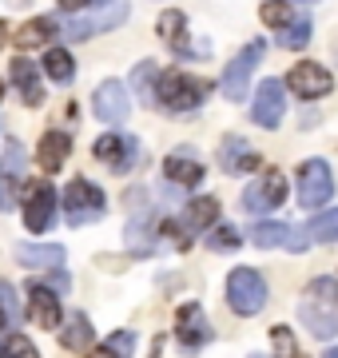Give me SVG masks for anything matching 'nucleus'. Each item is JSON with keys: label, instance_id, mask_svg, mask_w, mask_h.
Wrapping results in <instances>:
<instances>
[{"label": "nucleus", "instance_id": "nucleus-33", "mask_svg": "<svg viewBox=\"0 0 338 358\" xmlns=\"http://www.w3.org/2000/svg\"><path fill=\"white\" fill-rule=\"evenodd\" d=\"M0 358H40V355L24 334H8V338L0 343Z\"/></svg>", "mask_w": 338, "mask_h": 358}, {"label": "nucleus", "instance_id": "nucleus-40", "mask_svg": "<svg viewBox=\"0 0 338 358\" xmlns=\"http://www.w3.org/2000/svg\"><path fill=\"white\" fill-rule=\"evenodd\" d=\"M323 358H338V346H330V350H326V355Z\"/></svg>", "mask_w": 338, "mask_h": 358}, {"label": "nucleus", "instance_id": "nucleus-2", "mask_svg": "<svg viewBox=\"0 0 338 358\" xmlns=\"http://www.w3.org/2000/svg\"><path fill=\"white\" fill-rule=\"evenodd\" d=\"M211 84L199 76H187V72H163L156 84V103H163L168 112H191L207 100Z\"/></svg>", "mask_w": 338, "mask_h": 358}, {"label": "nucleus", "instance_id": "nucleus-5", "mask_svg": "<svg viewBox=\"0 0 338 358\" xmlns=\"http://www.w3.org/2000/svg\"><path fill=\"white\" fill-rule=\"evenodd\" d=\"M330 195H335L330 164H326V159H307V164L299 167V203H302V211L323 207Z\"/></svg>", "mask_w": 338, "mask_h": 358}, {"label": "nucleus", "instance_id": "nucleus-9", "mask_svg": "<svg viewBox=\"0 0 338 358\" xmlns=\"http://www.w3.org/2000/svg\"><path fill=\"white\" fill-rule=\"evenodd\" d=\"M259 60H263V40H251L247 52L227 64V72H223V96L227 100H243V92L251 84V72L259 68Z\"/></svg>", "mask_w": 338, "mask_h": 358}, {"label": "nucleus", "instance_id": "nucleus-37", "mask_svg": "<svg viewBox=\"0 0 338 358\" xmlns=\"http://www.w3.org/2000/svg\"><path fill=\"white\" fill-rule=\"evenodd\" d=\"M0 303H4V310H8V322L20 315V307H16V291L8 287V282H0Z\"/></svg>", "mask_w": 338, "mask_h": 358}, {"label": "nucleus", "instance_id": "nucleus-7", "mask_svg": "<svg viewBox=\"0 0 338 358\" xmlns=\"http://www.w3.org/2000/svg\"><path fill=\"white\" fill-rule=\"evenodd\" d=\"M283 199H286V179L279 176V171H267L263 179L247 183V192H243V211L267 215V211H274V207H283Z\"/></svg>", "mask_w": 338, "mask_h": 358}, {"label": "nucleus", "instance_id": "nucleus-36", "mask_svg": "<svg viewBox=\"0 0 338 358\" xmlns=\"http://www.w3.org/2000/svg\"><path fill=\"white\" fill-rule=\"evenodd\" d=\"M263 24H271V28L291 24V8H286V0H267V4H263Z\"/></svg>", "mask_w": 338, "mask_h": 358}, {"label": "nucleus", "instance_id": "nucleus-38", "mask_svg": "<svg viewBox=\"0 0 338 358\" xmlns=\"http://www.w3.org/2000/svg\"><path fill=\"white\" fill-rule=\"evenodd\" d=\"M60 8L64 13H76V8H84V0H60Z\"/></svg>", "mask_w": 338, "mask_h": 358}, {"label": "nucleus", "instance_id": "nucleus-42", "mask_svg": "<svg viewBox=\"0 0 338 358\" xmlns=\"http://www.w3.org/2000/svg\"><path fill=\"white\" fill-rule=\"evenodd\" d=\"M0 100H4V84H0Z\"/></svg>", "mask_w": 338, "mask_h": 358}, {"label": "nucleus", "instance_id": "nucleus-19", "mask_svg": "<svg viewBox=\"0 0 338 358\" xmlns=\"http://www.w3.org/2000/svg\"><path fill=\"white\" fill-rule=\"evenodd\" d=\"M28 315H32V322L36 327H44V331H52V327H60V319H64V310H60V299H56L44 282H36L32 291H28Z\"/></svg>", "mask_w": 338, "mask_h": 358}, {"label": "nucleus", "instance_id": "nucleus-10", "mask_svg": "<svg viewBox=\"0 0 338 358\" xmlns=\"http://www.w3.org/2000/svg\"><path fill=\"white\" fill-rule=\"evenodd\" d=\"M91 112H96V120H104V124H124V120L131 115L128 88H124L119 80L100 84V88H96V96H91Z\"/></svg>", "mask_w": 338, "mask_h": 358}, {"label": "nucleus", "instance_id": "nucleus-8", "mask_svg": "<svg viewBox=\"0 0 338 358\" xmlns=\"http://www.w3.org/2000/svg\"><path fill=\"white\" fill-rule=\"evenodd\" d=\"M286 88L295 92V96H302V100H323L326 92L335 88V80H330V72L323 64L302 60V64H295L286 72Z\"/></svg>", "mask_w": 338, "mask_h": 358}, {"label": "nucleus", "instance_id": "nucleus-34", "mask_svg": "<svg viewBox=\"0 0 338 358\" xmlns=\"http://www.w3.org/2000/svg\"><path fill=\"white\" fill-rule=\"evenodd\" d=\"M271 343H274V355L279 358H307L299 350V343H295V334L286 331V327H274L271 331Z\"/></svg>", "mask_w": 338, "mask_h": 358}, {"label": "nucleus", "instance_id": "nucleus-39", "mask_svg": "<svg viewBox=\"0 0 338 358\" xmlns=\"http://www.w3.org/2000/svg\"><path fill=\"white\" fill-rule=\"evenodd\" d=\"M4 322H8V310H4V303H0V327H4Z\"/></svg>", "mask_w": 338, "mask_h": 358}, {"label": "nucleus", "instance_id": "nucleus-30", "mask_svg": "<svg viewBox=\"0 0 338 358\" xmlns=\"http://www.w3.org/2000/svg\"><path fill=\"white\" fill-rule=\"evenodd\" d=\"M131 350H135V334H131V331H116L104 346H96V350H91V358H131Z\"/></svg>", "mask_w": 338, "mask_h": 358}, {"label": "nucleus", "instance_id": "nucleus-28", "mask_svg": "<svg viewBox=\"0 0 338 358\" xmlns=\"http://www.w3.org/2000/svg\"><path fill=\"white\" fill-rule=\"evenodd\" d=\"M131 84H135V96H140L143 103H156L159 68L152 64V60H143V64H135V72H131Z\"/></svg>", "mask_w": 338, "mask_h": 358}, {"label": "nucleus", "instance_id": "nucleus-14", "mask_svg": "<svg viewBox=\"0 0 338 358\" xmlns=\"http://www.w3.org/2000/svg\"><path fill=\"white\" fill-rule=\"evenodd\" d=\"M283 112H286V84L263 80L259 92H255V108H251L255 124H259V128H274V124L283 120Z\"/></svg>", "mask_w": 338, "mask_h": 358}, {"label": "nucleus", "instance_id": "nucleus-13", "mask_svg": "<svg viewBox=\"0 0 338 358\" xmlns=\"http://www.w3.org/2000/svg\"><path fill=\"white\" fill-rule=\"evenodd\" d=\"M52 219H56L52 183H36V187L28 192V199H24V227L32 231V235H44V231L52 227Z\"/></svg>", "mask_w": 338, "mask_h": 358}, {"label": "nucleus", "instance_id": "nucleus-25", "mask_svg": "<svg viewBox=\"0 0 338 358\" xmlns=\"http://www.w3.org/2000/svg\"><path fill=\"white\" fill-rule=\"evenodd\" d=\"M68 148H72V140H68L64 131H48L44 140H40V164L48 167V171H60L68 159Z\"/></svg>", "mask_w": 338, "mask_h": 358}, {"label": "nucleus", "instance_id": "nucleus-17", "mask_svg": "<svg viewBox=\"0 0 338 358\" xmlns=\"http://www.w3.org/2000/svg\"><path fill=\"white\" fill-rule=\"evenodd\" d=\"M251 239L259 247H283V251H307L311 243L307 227H291V223H259L251 231Z\"/></svg>", "mask_w": 338, "mask_h": 358}, {"label": "nucleus", "instance_id": "nucleus-32", "mask_svg": "<svg viewBox=\"0 0 338 358\" xmlns=\"http://www.w3.org/2000/svg\"><path fill=\"white\" fill-rule=\"evenodd\" d=\"M307 235L314 243H338V211H326V215H314L307 223Z\"/></svg>", "mask_w": 338, "mask_h": 358}, {"label": "nucleus", "instance_id": "nucleus-21", "mask_svg": "<svg viewBox=\"0 0 338 358\" xmlns=\"http://www.w3.org/2000/svg\"><path fill=\"white\" fill-rule=\"evenodd\" d=\"M13 84L28 108H40L44 103V88H40V76H36V68H32V60H24V56L13 60Z\"/></svg>", "mask_w": 338, "mask_h": 358}, {"label": "nucleus", "instance_id": "nucleus-26", "mask_svg": "<svg viewBox=\"0 0 338 358\" xmlns=\"http://www.w3.org/2000/svg\"><path fill=\"white\" fill-rule=\"evenodd\" d=\"M163 171H168V179L179 183V187H191V183L203 179V167H199L196 159H187V155H168V159H163Z\"/></svg>", "mask_w": 338, "mask_h": 358}, {"label": "nucleus", "instance_id": "nucleus-27", "mask_svg": "<svg viewBox=\"0 0 338 358\" xmlns=\"http://www.w3.org/2000/svg\"><path fill=\"white\" fill-rule=\"evenodd\" d=\"M64 346L68 350H91V343H96V331H91V322L84 319V315H68V327H64Z\"/></svg>", "mask_w": 338, "mask_h": 358}, {"label": "nucleus", "instance_id": "nucleus-3", "mask_svg": "<svg viewBox=\"0 0 338 358\" xmlns=\"http://www.w3.org/2000/svg\"><path fill=\"white\" fill-rule=\"evenodd\" d=\"M227 303H231V310L243 315V319L259 315V310L267 307V282H263L259 271H251V267L231 271V279H227Z\"/></svg>", "mask_w": 338, "mask_h": 358}, {"label": "nucleus", "instance_id": "nucleus-6", "mask_svg": "<svg viewBox=\"0 0 338 358\" xmlns=\"http://www.w3.org/2000/svg\"><path fill=\"white\" fill-rule=\"evenodd\" d=\"M128 20V4L124 0H108L100 13H88L80 16V20H72V24H64V36L68 40H91L100 36V32H108V28H116Z\"/></svg>", "mask_w": 338, "mask_h": 358}, {"label": "nucleus", "instance_id": "nucleus-11", "mask_svg": "<svg viewBox=\"0 0 338 358\" xmlns=\"http://www.w3.org/2000/svg\"><path fill=\"white\" fill-rule=\"evenodd\" d=\"M96 159L104 167H112L116 176H124L140 159V143L131 140V136H100L96 140Z\"/></svg>", "mask_w": 338, "mask_h": 358}, {"label": "nucleus", "instance_id": "nucleus-24", "mask_svg": "<svg viewBox=\"0 0 338 358\" xmlns=\"http://www.w3.org/2000/svg\"><path fill=\"white\" fill-rule=\"evenodd\" d=\"M159 36L168 40V44L179 52V56L196 60V56H191V48H187V20H183V13H175V8H171V13L159 16Z\"/></svg>", "mask_w": 338, "mask_h": 358}, {"label": "nucleus", "instance_id": "nucleus-29", "mask_svg": "<svg viewBox=\"0 0 338 358\" xmlns=\"http://www.w3.org/2000/svg\"><path fill=\"white\" fill-rule=\"evenodd\" d=\"M44 72H48L56 84H68V80L76 76V60H72L64 48H48V56H44Z\"/></svg>", "mask_w": 338, "mask_h": 358}, {"label": "nucleus", "instance_id": "nucleus-41", "mask_svg": "<svg viewBox=\"0 0 338 358\" xmlns=\"http://www.w3.org/2000/svg\"><path fill=\"white\" fill-rule=\"evenodd\" d=\"M4 36H8V32H4V24H0V44H4Z\"/></svg>", "mask_w": 338, "mask_h": 358}, {"label": "nucleus", "instance_id": "nucleus-1", "mask_svg": "<svg viewBox=\"0 0 338 358\" xmlns=\"http://www.w3.org/2000/svg\"><path fill=\"white\" fill-rule=\"evenodd\" d=\"M299 319L314 338H335L338 334V282L335 279H314L299 303Z\"/></svg>", "mask_w": 338, "mask_h": 358}, {"label": "nucleus", "instance_id": "nucleus-15", "mask_svg": "<svg viewBox=\"0 0 338 358\" xmlns=\"http://www.w3.org/2000/svg\"><path fill=\"white\" fill-rule=\"evenodd\" d=\"M215 215H219V203H215L211 195H203V199H196V203H187V207H183V219L171 227L175 243L187 247L196 231H203V227H211V223H215Z\"/></svg>", "mask_w": 338, "mask_h": 358}, {"label": "nucleus", "instance_id": "nucleus-16", "mask_svg": "<svg viewBox=\"0 0 338 358\" xmlns=\"http://www.w3.org/2000/svg\"><path fill=\"white\" fill-rule=\"evenodd\" d=\"M24 148L20 143H8L4 155H0V207H13L16 195H20V179H24Z\"/></svg>", "mask_w": 338, "mask_h": 358}, {"label": "nucleus", "instance_id": "nucleus-31", "mask_svg": "<svg viewBox=\"0 0 338 358\" xmlns=\"http://www.w3.org/2000/svg\"><path fill=\"white\" fill-rule=\"evenodd\" d=\"M311 20L302 16V20H291V24H283L279 32H274V40L283 44V48H307V40H311Z\"/></svg>", "mask_w": 338, "mask_h": 358}, {"label": "nucleus", "instance_id": "nucleus-20", "mask_svg": "<svg viewBox=\"0 0 338 358\" xmlns=\"http://www.w3.org/2000/svg\"><path fill=\"white\" fill-rule=\"evenodd\" d=\"M156 227H159L156 211H135V215H131V223H128V247L135 251V255L156 251Z\"/></svg>", "mask_w": 338, "mask_h": 358}, {"label": "nucleus", "instance_id": "nucleus-22", "mask_svg": "<svg viewBox=\"0 0 338 358\" xmlns=\"http://www.w3.org/2000/svg\"><path fill=\"white\" fill-rule=\"evenodd\" d=\"M56 32H60V24H56L52 16H36V20L20 24V32H16V48H20V52L44 48V44H52Z\"/></svg>", "mask_w": 338, "mask_h": 358}, {"label": "nucleus", "instance_id": "nucleus-43", "mask_svg": "<svg viewBox=\"0 0 338 358\" xmlns=\"http://www.w3.org/2000/svg\"><path fill=\"white\" fill-rule=\"evenodd\" d=\"M299 4H314V0H299Z\"/></svg>", "mask_w": 338, "mask_h": 358}, {"label": "nucleus", "instance_id": "nucleus-18", "mask_svg": "<svg viewBox=\"0 0 338 358\" xmlns=\"http://www.w3.org/2000/svg\"><path fill=\"white\" fill-rule=\"evenodd\" d=\"M219 167L227 176H247V171L259 167V152H255L243 136H227V140L219 143Z\"/></svg>", "mask_w": 338, "mask_h": 358}, {"label": "nucleus", "instance_id": "nucleus-44", "mask_svg": "<svg viewBox=\"0 0 338 358\" xmlns=\"http://www.w3.org/2000/svg\"><path fill=\"white\" fill-rule=\"evenodd\" d=\"M251 358H267V355H251Z\"/></svg>", "mask_w": 338, "mask_h": 358}, {"label": "nucleus", "instance_id": "nucleus-23", "mask_svg": "<svg viewBox=\"0 0 338 358\" xmlns=\"http://www.w3.org/2000/svg\"><path fill=\"white\" fill-rule=\"evenodd\" d=\"M16 263L20 267H60L64 263V247H48V243H20L16 247Z\"/></svg>", "mask_w": 338, "mask_h": 358}, {"label": "nucleus", "instance_id": "nucleus-4", "mask_svg": "<svg viewBox=\"0 0 338 358\" xmlns=\"http://www.w3.org/2000/svg\"><path fill=\"white\" fill-rule=\"evenodd\" d=\"M104 192L91 183V179H76L68 183V195H64V207H68V223L72 227H84V223H96L104 215Z\"/></svg>", "mask_w": 338, "mask_h": 358}, {"label": "nucleus", "instance_id": "nucleus-35", "mask_svg": "<svg viewBox=\"0 0 338 358\" xmlns=\"http://www.w3.org/2000/svg\"><path fill=\"white\" fill-rule=\"evenodd\" d=\"M207 247H215V251H223V255H227V251H235V247H239V231L227 227V223H219V227L207 235Z\"/></svg>", "mask_w": 338, "mask_h": 358}, {"label": "nucleus", "instance_id": "nucleus-12", "mask_svg": "<svg viewBox=\"0 0 338 358\" xmlns=\"http://www.w3.org/2000/svg\"><path fill=\"white\" fill-rule=\"evenodd\" d=\"M175 334H179L183 350H199L203 343H211V322L199 303H183L175 310Z\"/></svg>", "mask_w": 338, "mask_h": 358}]
</instances>
